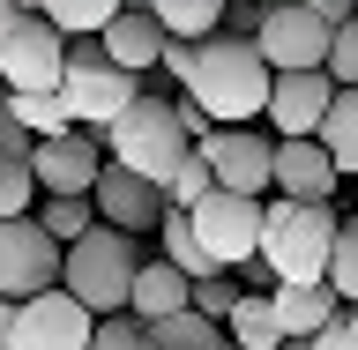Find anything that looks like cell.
<instances>
[{
  "label": "cell",
  "mask_w": 358,
  "mask_h": 350,
  "mask_svg": "<svg viewBox=\"0 0 358 350\" xmlns=\"http://www.w3.org/2000/svg\"><path fill=\"white\" fill-rule=\"evenodd\" d=\"M90 209H97V224L105 231H120V239H134V231H157L164 224V194H157L150 179L120 172L105 156V172H97V187H90Z\"/></svg>",
  "instance_id": "4fadbf2b"
},
{
  "label": "cell",
  "mask_w": 358,
  "mask_h": 350,
  "mask_svg": "<svg viewBox=\"0 0 358 350\" xmlns=\"http://www.w3.org/2000/svg\"><path fill=\"white\" fill-rule=\"evenodd\" d=\"M313 142L329 150L336 179H358V89H336V105H329V119H321Z\"/></svg>",
  "instance_id": "44dd1931"
},
{
  "label": "cell",
  "mask_w": 358,
  "mask_h": 350,
  "mask_svg": "<svg viewBox=\"0 0 358 350\" xmlns=\"http://www.w3.org/2000/svg\"><path fill=\"white\" fill-rule=\"evenodd\" d=\"M157 67H164V75H172L179 89H187V75H194V45H187V38H172V45H164V60H157Z\"/></svg>",
  "instance_id": "836d02e7"
},
{
  "label": "cell",
  "mask_w": 358,
  "mask_h": 350,
  "mask_svg": "<svg viewBox=\"0 0 358 350\" xmlns=\"http://www.w3.org/2000/svg\"><path fill=\"white\" fill-rule=\"evenodd\" d=\"M268 156H276V142L254 134V127H217L201 142V164L217 179V194H246V201L268 194Z\"/></svg>",
  "instance_id": "30bf717a"
},
{
  "label": "cell",
  "mask_w": 358,
  "mask_h": 350,
  "mask_svg": "<svg viewBox=\"0 0 358 350\" xmlns=\"http://www.w3.org/2000/svg\"><path fill=\"white\" fill-rule=\"evenodd\" d=\"M164 45H172V38H164V22H157L150 8H120V15L97 30V52H105L120 75H134V82H142L157 60H164Z\"/></svg>",
  "instance_id": "9a60e30c"
},
{
  "label": "cell",
  "mask_w": 358,
  "mask_h": 350,
  "mask_svg": "<svg viewBox=\"0 0 358 350\" xmlns=\"http://www.w3.org/2000/svg\"><path fill=\"white\" fill-rule=\"evenodd\" d=\"M30 224L67 254V246H83L90 231H97V209H90V194H45L38 209H30Z\"/></svg>",
  "instance_id": "d6986e66"
},
{
  "label": "cell",
  "mask_w": 358,
  "mask_h": 350,
  "mask_svg": "<svg viewBox=\"0 0 358 350\" xmlns=\"http://www.w3.org/2000/svg\"><path fill=\"white\" fill-rule=\"evenodd\" d=\"M38 291H60V246L30 217H15V224H0V306H22Z\"/></svg>",
  "instance_id": "9c48e42d"
},
{
  "label": "cell",
  "mask_w": 358,
  "mask_h": 350,
  "mask_svg": "<svg viewBox=\"0 0 358 350\" xmlns=\"http://www.w3.org/2000/svg\"><path fill=\"white\" fill-rule=\"evenodd\" d=\"M67 75V38L52 30L45 15H0V89H15V97H30V89H60Z\"/></svg>",
  "instance_id": "52a82bcc"
},
{
  "label": "cell",
  "mask_w": 358,
  "mask_h": 350,
  "mask_svg": "<svg viewBox=\"0 0 358 350\" xmlns=\"http://www.w3.org/2000/svg\"><path fill=\"white\" fill-rule=\"evenodd\" d=\"M105 172V142L97 134H52V142H30V179H38V194H90Z\"/></svg>",
  "instance_id": "7c38bea8"
},
{
  "label": "cell",
  "mask_w": 358,
  "mask_h": 350,
  "mask_svg": "<svg viewBox=\"0 0 358 350\" xmlns=\"http://www.w3.org/2000/svg\"><path fill=\"white\" fill-rule=\"evenodd\" d=\"M8 8H15V15H45V0H8Z\"/></svg>",
  "instance_id": "8d00e7d4"
},
{
  "label": "cell",
  "mask_w": 358,
  "mask_h": 350,
  "mask_svg": "<svg viewBox=\"0 0 358 350\" xmlns=\"http://www.w3.org/2000/svg\"><path fill=\"white\" fill-rule=\"evenodd\" d=\"M134 276H142V254H134V239H120V231H105V224H97L83 246H67V254H60V291L90 313V321L127 313Z\"/></svg>",
  "instance_id": "277c9868"
},
{
  "label": "cell",
  "mask_w": 358,
  "mask_h": 350,
  "mask_svg": "<svg viewBox=\"0 0 358 350\" xmlns=\"http://www.w3.org/2000/svg\"><path fill=\"white\" fill-rule=\"evenodd\" d=\"M105 156L120 164V172L150 179L157 194H164V179H172L187 156H194V142L179 134L172 97H134V105L120 112V127H105Z\"/></svg>",
  "instance_id": "3957f363"
},
{
  "label": "cell",
  "mask_w": 358,
  "mask_h": 350,
  "mask_svg": "<svg viewBox=\"0 0 358 350\" xmlns=\"http://www.w3.org/2000/svg\"><path fill=\"white\" fill-rule=\"evenodd\" d=\"M329 291L343 306H358V217L336 224V254H329Z\"/></svg>",
  "instance_id": "83f0119b"
},
{
  "label": "cell",
  "mask_w": 358,
  "mask_h": 350,
  "mask_svg": "<svg viewBox=\"0 0 358 350\" xmlns=\"http://www.w3.org/2000/svg\"><path fill=\"white\" fill-rule=\"evenodd\" d=\"M268 187H276V201H313V209H329L336 164H329L321 142H276V156H268Z\"/></svg>",
  "instance_id": "2e32d148"
},
{
  "label": "cell",
  "mask_w": 358,
  "mask_h": 350,
  "mask_svg": "<svg viewBox=\"0 0 358 350\" xmlns=\"http://www.w3.org/2000/svg\"><path fill=\"white\" fill-rule=\"evenodd\" d=\"M268 306H276L284 335H321L336 313H343V298H336L329 284H276V291H268Z\"/></svg>",
  "instance_id": "ac0fdd59"
},
{
  "label": "cell",
  "mask_w": 358,
  "mask_h": 350,
  "mask_svg": "<svg viewBox=\"0 0 358 350\" xmlns=\"http://www.w3.org/2000/svg\"><path fill=\"white\" fill-rule=\"evenodd\" d=\"M187 224H194L201 254L217 268H246L262 254V201H246V194H209L201 209H187Z\"/></svg>",
  "instance_id": "ba28073f"
},
{
  "label": "cell",
  "mask_w": 358,
  "mask_h": 350,
  "mask_svg": "<svg viewBox=\"0 0 358 350\" xmlns=\"http://www.w3.org/2000/svg\"><path fill=\"white\" fill-rule=\"evenodd\" d=\"M299 8H306V15H321V22H329V30H343V22L358 15L351 0H299Z\"/></svg>",
  "instance_id": "e575fe53"
},
{
  "label": "cell",
  "mask_w": 358,
  "mask_h": 350,
  "mask_svg": "<svg viewBox=\"0 0 358 350\" xmlns=\"http://www.w3.org/2000/svg\"><path fill=\"white\" fill-rule=\"evenodd\" d=\"M246 291H239V276H231V268H224V276H201L194 284V298H187V306L201 313V321H231V306H239Z\"/></svg>",
  "instance_id": "f546056e"
},
{
  "label": "cell",
  "mask_w": 358,
  "mask_h": 350,
  "mask_svg": "<svg viewBox=\"0 0 358 350\" xmlns=\"http://www.w3.org/2000/svg\"><path fill=\"white\" fill-rule=\"evenodd\" d=\"M150 350H231V343H224V321H201L187 306L172 321H150Z\"/></svg>",
  "instance_id": "cb8c5ba5"
},
{
  "label": "cell",
  "mask_w": 358,
  "mask_h": 350,
  "mask_svg": "<svg viewBox=\"0 0 358 350\" xmlns=\"http://www.w3.org/2000/svg\"><path fill=\"white\" fill-rule=\"evenodd\" d=\"M120 8H127V0H45V22H52L60 38H97Z\"/></svg>",
  "instance_id": "d4e9b609"
},
{
  "label": "cell",
  "mask_w": 358,
  "mask_h": 350,
  "mask_svg": "<svg viewBox=\"0 0 358 350\" xmlns=\"http://www.w3.org/2000/svg\"><path fill=\"white\" fill-rule=\"evenodd\" d=\"M329 45H336V30L321 15H306L299 0H276L254 22V52H262L268 75H329Z\"/></svg>",
  "instance_id": "8992f818"
},
{
  "label": "cell",
  "mask_w": 358,
  "mask_h": 350,
  "mask_svg": "<svg viewBox=\"0 0 358 350\" xmlns=\"http://www.w3.org/2000/svg\"><path fill=\"white\" fill-rule=\"evenodd\" d=\"M157 231H164V261H172L187 284H201V276H224V268L201 254V239H194V224H187V217H164Z\"/></svg>",
  "instance_id": "484cf974"
},
{
  "label": "cell",
  "mask_w": 358,
  "mask_h": 350,
  "mask_svg": "<svg viewBox=\"0 0 358 350\" xmlns=\"http://www.w3.org/2000/svg\"><path fill=\"white\" fill-rule=\"evenodd\" d=\"M0 15H8V0H0Z\"/></svg>",
  "instance_id": "ab89813d"
},
{
  "label": "cell",
  "mask_w": 358,
  "mask_h": 350,
  "mask_svg": "<svg viewBox=\"0 0 358 350\" xmlns=\"http://www.w3.org/2000/svg\"><path fill=\"white\" fill-rule=\"evenodd\" d=\"M90 321L67 291H38V298H22L15 306V335H8V350H90Z\"/></svg>",
  "instance_id": "8fae6325"
},
{
  "label": "cell",
  "mask_w": 358,
  "mask_h": 350,
  "mask_svg": "<svg viewBox=\"0 0 358 350\" xmlns=\"http://www.w3.org/2000/svg\"><path fill=\"white\" fill-rule=\"evenodd\" d=\"M224 343H231V350H284V321H276V306H268L262 291H246L239 306H231Z\"/></svg>",
  "instance_id": "ffe728a7"
},
{
  "label": "cell",
  "mask_w": 358,
  "mask_h": 350,
  "mask_svg": "<svg viewBox=\"0 0 358 350\" xmlns=\"http://www.w3.org/2000/svg\"><path fill=\"white\" fill-rule=\"evenodd\" d=\"M142 8L164 22V38L201 45V38H217V22H224V8H231V0H142Z\"/></svg>",
  "instance_id": "7402d4cb"
},
{
  "label": "cell",
  "mask_w": 358,
  "mask_h": 350,
  "mask_svg": "<svg viewBox=\"0 0 358 350\" xmlns=\"http://www.w3.org/2000/svg\"><path fill=\"white\" fill-rule=\"evenodd\" d=\"M336 209L313 201H262V254L254 261L276 284H329V254H336Z\"/></svg>",
  "instance_id": "7a4b0ae2"
},
{
  "label": "cell",
  "mask_w": 358,
  "mask_h": 350,
  "mask_svg": "<svg viewBox=\"0 0 358 350\" xmlns=\"http://www.w3.org/2000/svg\"><path fill=\"white\" fill-rule=\"evenodd\" d=\"M284 350H313V335H284Z\"/></svg>",
  "instance_id": "74e56055"
},
{
  "label": "cell",
  "mask_w": 358,
  "mask_h": 350,
  "mask_svg": "<svg viewBox=\"0 0 358 350\" xmlns=\"http://www.w3.org/2000/svg\"><path fill=\"white\" fill-rule=\"evenodd\" d=\"M90 350H150V328H142L134 313H105V321L90 328Z\"/></svg>",
  "instance_id": "4dcf8cb0"
},
{
  "label": "cell",
  "mask_w": 358,
  "mask_h": 350,
  "mask_svg": "<svg viewBox=\"0 0 358 350\" xmlns=\"http://www.w3.org/2000/svg\"><path fill=\"white\" fill-rule=\"evenodd\" d=\"M8 335H15V306H0V350H8Z\"/></svg>",
  "instance_id": "d590c367"
},
{
  "label": "cell",
  "mask_w": 358,
  "mask_h": 350,
  "mask_svg": "<svg viewBox=\"0 0 358 350\" xmlns=\"http://www.w3.org/2000/svg\"><path fill=\"white\" fill-rule=\"evenodd\" d=\"M239 8H276V0H239Z\"/></svg>",
  "instance_id": "f35d334b"
},
{
  "label": "cell",
  "mask_w": 358,
  "mask_h": 350,
  "mask_svg": "<svg viewBox=\"0 0 358 350\" xmlns=\"http://www.w3.org/2000/svg\"><path fill=\"white\" fill-rule=\"evenodd\" d=\"M209 194H217V179H209V164H201V150H194L172 179H164V217H187V209H201Z\"/></svg>",
  "instance_id": "4316f807"
},
{
  "label": "cell",
  "mask_w": 358,
  "mask_h": 350,
  "mask_svg": "<svg viewBox=\"0 0 358 350\" xmlns=\"http://www.w3.org/2000/svg\"><path fill=\"white\" fill-rule=\"evenodd\" d=\"M351 8H358V0H351Z\"/></svg>",
  "instance_id": "60d3db41"
},
{
  "label": "cell",
  "mask_w": 358,
  "mask_h": 350,
  "mask_svg": "<svg viewBox=\"0 0 358 350\" xmlns=\"http://www.w3.org/2000/svg\"><path fill=\"white\" fill-rule=\"evenodd\" d=\"M8 112H15V127L30 134V142L75 134V112H67V97H60V89H30V97H15V89H8Z\"/></svg>",
  "instance_id": "603a6c76"
},
{
  "label": "cell",
  "mask_w": 358,
  "mask_h": 350,
  "mask_svg": "<svg viewBox=\"0 0 358 350\" xmlns=\"http://www.w3.org/2000/svg\"><path fill=\"white\" fill-rule=\"evenodd\" d=\"M60 97H67V112H75V127H83V134H105V127H120V112L142 97V82L120 75V67L97 52V38H67Z\"/></svg>",
  "instance_id": "5b68a950"
},
{
  "label": "cell",
  "mask_w": 358,
  "mask_h": 350,
  "mask_svg": "<svg viewBox=\"0 0 358 350\" xmlns=\"http://www.w3.org/2000/svg\"><path fill=\"white\" fill-rule=\"evenodd\" d=\"M329 105H336V82H329V75H276L262 119L276 127V142H313L321 119H329Z\"/></svg>",
  "instance_id": "5bb4252c"
},
{
  "label": "cell",
  "mask_w": 358,
  "mask_h": 350,
  "mask_svg": "<svg viewBox=\"0 0 358 350\" xmlns=\"http://www.w3.org/2000/svg\"><path fill=\"white\" fill-rule=\"evenodd\" d=\"M268 75L262 52H254V38H201L194 45V75H187V89L179 97H194L217 127H254L268 112Z\"/></svg>",
  "instance_id": "6da1fadb"
},
{
  "label": "cell",
  "mask_w": 358,
  "mask_h": 350,
  "mask_svg": "<svg viewBox=\"0 0 358 350\" xmlns=\"http://www.w3.org/2000/svg\"><path fill=\"white\" fill-rule=\"evenodd\" d=\"M38 209V179H30V164L22 156H0V224H15Z\"/></svg>",
  "instance_id": "f1b7e54d"
},
{
  "label": "cell",
  "mask_w": 358,
  "mask_h": 350,
  "mask_svg": "<svg viewBox=\"0 0 358 350\" xmlns=\"http://www.w3.org/2000/svg\"><path fill=\"white\" fill-rule=\"evenodd\" d=\"M187 298H194V284H187V276H179L172 261H142L127 313L142 321V328H150V321H172V313H187Z\"/></svg>",
  "instance_id": "e0dca14e"
},
{
  "label": "cell",
  "mask_w": 358,
  "mask_h": 350,
  "mask_svg": "<svg viewBox=\"0 0 358 350\" xmlns=\"http://www.w3.org/2000/svg\"><path fill=\"white\" fill-rule=\"evenodd\" d=\"M313 350H358V306H343L329 328L313 335Z\"/></svg>",
  "instance_id": "d6a6232c"
},
{
  "label": "cell",
  "mask_w": 358,
  "mask_h": 350,
  "mask_svg": "<svg viewBox=\"0 0 358 350\" xmlns=\"http://www.w3.org/2000/svg\"><path fill=\"white\" fill-rule=\"evenodd\" d=\"M329 82L336 89H358V15L336 30V45H329Z\"/></svg>",
  "instance_id": "1f68e13d"
}]
</instances>
